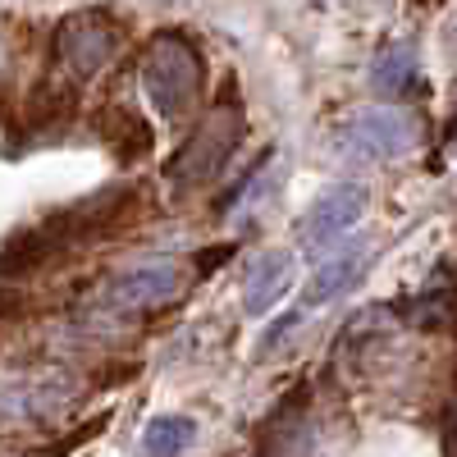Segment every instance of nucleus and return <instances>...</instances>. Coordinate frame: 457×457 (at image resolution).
Listing matches in <instances>:
<instances>
[{"mask_svg":"<svg viewBox=\"0 0 457 457\" xmlns=\"http://www.w3.org/2000/svg\"><path fill=\"white\" fill-rule=\"evenodd\" d=\"M133 206H137V193L129 183H120V187H105V193H96L87 202L60 206L46 220L19 228V234L5 243V279H19V275L37 270V265H46V261H55L73 247L110 234V228H120L133 215Z\"/></svg>","mask_w":457,"mask_h":457,"instance_id":"obj_1","label":"nucleus"},{"mask_svg":"<svg viewBox=\"0 0 457 457\" xmlns=\"http://www.w3.org/2000/svg\"><path fill=\"white\" fill-rule=\"evenodd\" d=\"M137 79H142L146 101L165 120H183V114H193L206 73H202V55L193 51V42L183 32H156L137 60Z\"/></svg>","mask_w":457,"mask_h":457,"instance_id":"obj_2","label":"nucleus"},{"mask_svg":"<svg viewBox=\"0 0 457 457\" xmlns=\"http://www.w3.org/2000/svg\"><path fill=\"white\" fill-rule=\"evenodd\" d=\"M243 133H247V114H243L238 101L211 105L197 120V129L187 133V142L174 151V161L165 165V179L179 187V193H197V187L215 183L224 174L228 156L238 151Z\"/></svg>","mask_w":457,"mask_h":457,"instance_id":"obj_3","label":"nucleus"},{"mask_svg":"<svg viewBox=\"0 0 457 457\" xmlns=\"http://www.w3.org/2000/svg\"><path fill=\"white\" fill-rule=\"evenodd\" d=\"M421 142V120L407 105H370L343 129V156L353 165H385L398 161Z\"/></svg>","mask_w":457,"mask_h":457,"instance_id":"obj_4","label":"nucleus"},{"mask_svg":"<svg viewBox=\"0 0 457 457\" xmlns=\"http://www.w3.org/2000/svg\"><path fill=\"white\" fill-rule=\"evenodd\" d=\"M179 293V261L170 256H146L129 270L110 275L101 288H96V316H137V312H151L170 302Z\"/></svg>","mask_w":457,"mask_h":457,"instance_id":"obj_5","label":"nucleus"},{"mask_svg":"<svg viewBox=\"0 0 457 457\" xmlns=\"http://www.w3.org/2000/svg\"><path fill=\"white\" fill-rule=\"evenodd\" d=\"M114 51H120V28H114V19L101 14V10L69 14L55 28V55L73 79H96V73L114 60Z\"/></svg>","mask_w":457,"mask_h":457,"instance_id":"obj_6","label":"nucleus"},{"mask_svg":"<svg viewBox=\"0 0 457 457\" xmlns=\"http://www.w3.org/2000/svg\"><path fill=\"white\" fill-rule=\"evenodd\" d=\"M361 211H366V193H361V187L357 183H334V187H325V193L307 206V215L297 220V243L312 247V252L338 243L361 220Z\"/></svg>","mask_w":457,"mask_h":457,"instance_id":"obj_7","label":"nucleus"},{"mask_svg":"<svg viewBox=\"0 0 457 457\" xmlns=\"http://www.w3.org/2000/svg\"><path fill=\"white\" fill-rule=\"evenodd\" d=\"M92 129H96V137L105 142V151L124 170L137 165L146 151H151V124L142 120L137 110H129V105H101L92 114Z\"/></svg>","mask_w":457,"mask_h":457,"instance_id":"obj_8","label":"nucleus"},{"mask_svg":"<svg viewBox=\"0 0 457 457\" xmlns=\"http://www.w3.org/2000/svg\"><path fill=\"white\" fill-rule=\"evenodd\" d=\"M293 275H297V261L288 252H256L247 261V275H243V302H247V312L252 316H265L288 293Z\"/></svg>","mask_w":457,"mask_h":457,"instance_id":"obj_9","label":"nucleus"},{"mask_svg":"<svg viewBox=\"0 0 457 457\" xmlns=\"http://www.w3.org/2000/svg\"><path fill=\"white\" fill-rule=\"evenodd\" d=\"M366 265H370V252L366 247H348V252H334L320 270L312 275L307 284V307H325V302L343 297L361 275H366Z\"/></svg>","mask_w":457,"mask_h":457,"instance_id":"obj_10","label":"nucleus"},{"mask_svg":"<svg viewBox=\"0 0 457 457\" xmlns=\"http://www.w3.org/2000/svg\"><path fill=\"white\" fill-rule=\"evenodd\" d=\"M73 110H79V87L73 83H37L28 92V129L51 133L73 120Z\"/></svg>","mask_w":457,"mask_h":457,"instance_id":"obj_11","label":"nucleus"},{"mask_svg":"<svg viewBox=\"0 0 457 457\" xmlns=\"http://www.w3.org/2000/svg\"><path fill=\"white\" fill-rule=\"evenodd\" d=\"M197 444V421L193 416H151L142 430V457H183L187 448Z\"/></svg>","mask_w":457,"mask_h":457,"instance_id":"obj_12","label":"nucleus"},{"mask_svg":"<svg viewBox=\"0 0 457 457\" xmlns=\"http://www.w3.org/2000/svg\"><path fill=\"white\" fill-rule=\"evenodd\" d=\"M370 83L375 92H385V96H407L416 87V46L411 42H394L375 55L370 64Z\"/></svg>","mask_w":457,"mask_h":457,"instance_id":"obj_13","label":"nucleus"},{"mask_svg":"<svg viewBox=\"0 0 457 457\" xmlns=\"http://www.w3.org/2000/svg\"><path fill=\"white\" fill-rule=\"evenodd\" d=\"M110 426V411H96V416H87V421L83 426H73L69 435H55L51 444H42V448H32L28 457H73V453H79L83 444H92L101 430Z\"/></svg>","mask_w":457,"mask_h":457,"instance_id":"obj_14","label":"nucleus"},{"mask_svg":"<svg viewBox=\"0 0 457 457\" xmlns=\"http://www.w3.org/2000/svg\"><path fill=\"white\" fill-rule=\"evenodd\" d=\"M297 325H302V312H284V316H275V325L261 334V348H256V353H261V357H270L279 343H288V334H293Z\"/></svg>","mask_w":457,"mask_h":457,"instance_id":"obj_15","label":"nucleus"},{"mask_svg":"<svg viewBox=\"0 0 457 457\" xmlns=\"http://www.w3.org/2000/svg\"><path fill=\"white\" fill-rule=\"evenodd\" d=\"M228 256H234V243H220L215 252H202V256H197V265H202V270H211V265H224Z\"/></svg>","mask_w":457,"mask_h":457,"instance_id":"obj_16","label":"nucleus"},{"mask_svg":"<svg viewBox=\"0 0 457 457\" xmlns=\"http://www.w3.org/2000/svg\"><path fill=\"white\" fill-rule=\"evenodd\" d=\"M411 5H416V10H430V5H439V0H411Z\"/></svg>","mask_w":457,"mask_h":457,"instance_id":"obj_17","label":"nucleus"}]
</instances>
